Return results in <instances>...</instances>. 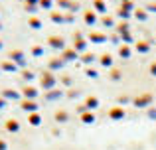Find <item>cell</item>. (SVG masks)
<instances>
[{"label": "cell", "instance_id": "6da1fadb", "mask_svg": "<svg viewBox=\"0 0 156 150\" xmlns=\"http://www.w3.org/2000/svg\"><path fill=\"white\" fill-rule=\"evenodd\" d=\"M6 131H10V132H16V131H18V123H16L14 119L6 120Z\"/></svg>", "mask_w": 156, "mask_h": 150}, {"label": "cell", "instance_id": "7a4b0ae2", "mask_svg": "<svg viewBox=\"0 0 156 150\" xmlns=\"http://www.w3.org/2000/svg\"><path fill=\"white\" fill-rule=\"evenodd\" d=\"M10 58H12V59H16V61H22V54H20V51H12Z\"/></svg>", "mask_w": 156, "mask_h": 150}, {"label": "cell", "instance_id": "3957f363", "mask_svg": "<svg viewBox=\"0 0 156 150\" xmlns=\"http://www.w3.org/2000/svg\"><path fill=\"white\" fill-rule=\"evenodd\" d=\"M2 67H4V69H6V71H12V69H14V65H12V63H10V61H6V63H2Z\"/></svg>", "mask_w": 156, "mask_h": 150}, {"label": "cell", "instance_id": "277c9868", "mask_svg": "<svg viewBox=\"0 0 156 150\" xmlns=\"http://www.w3.org/2000/svg\"><path fill=\"white\" fill-rule=\"evenodd\" d=\"M30 123H32V124H38V123H40V117H38V115H32V117H30Z\"/></svg>", "mask_w": 156, "mask_h": 150}, {"label": "cell", "instance_id": "5b68a950", "mask_svg": "<svg viewBox=\"0 0 156 150\" xmlns=\"http://www.w3.org/2000/svg\"><path fill=\"white\" fill-rule=\"evenodd\" d=\"M30 26H34V28H40V20L32 18V20H30Z\"/></svg>", "mask_w": 156, "mask_h": 150}, {"label": "cell", "instance_id": "8992f818", "mask_svg": "<svg viewBox=\"0 0 156 150\" xmlns=\"http://www.w3.org/2000/svg\"><path fill=\"white\" fill-rule=\"evenodd\" d=\"M36 105L34 103H30V101H26V103H24V109H34Z\"/></svg>", "mask_w": 156, "mask_h": 150}, {"label": "cell", "instance_id": "52a82bcc", "mask_svg": "<svg viewBox=\"0 0 156 150\" xmlns=\"http://www.w3.org/2000/svg\"><path fill=\"white\" fill-rule=\"evenodd\" d=\"M26 95L32 97V95H34V89H32V87H26Z\"/></svg>", "mask_w": 156, "mask_h": 150}, {"label": "cell", "instance_id": "ba28073f", "mask_svg": "<svg viewBox=\"0 0 156 150\" xmlns=\"http://www.w3.org/2000/svg\"><path fill=\"white\" fill-rule=\"evenodd\" d=\"M0 150H6V142L4 140H0Z\"/></svg>", "mask_w": 156, "mask_h": 150}, {"label": "cell", "instance_id": "9c48e42d", "mask_svg": "<svg viewBox=\"0 0 156 150\" xmlns=\"http://www.w3.org/2000/svg\"><path fill=\"white\" fill-rule=\"evenodd\" d=\"M26 2H28V4H34V6H36V2H38V0H26Z\"/></svg>", "mask_w": 156, "mask_h": 150}, {"label": "cell", "instance_id": "30bf717a", "mask_svg": "<svg viewBox=\"0 0 156 150\" xmlns=\"http://www.w3.org/2000/svg\"><path fill=\"white\" fill-rule=\"evenodd\" d=\"M4 107V99H0V109H2Z\"/></svg>", "mask_w": 156, "mask_h": 150}, {"label": "cell", "instance_id": "8fae6325", "mask_svg": "<svg viewBox=\"0 0 156 150\" xmlns=\"http://www.w3.org/2000/svg\"><path fill=\"white\" fill-rule=\"evenodd\" d=\"M0 47H2V42H0Z\"/></svg>", "mask_w": 156, "mask_h": 150}]
</instances>
